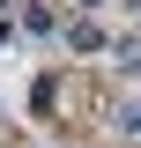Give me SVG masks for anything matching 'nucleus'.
I'll return each mask as SVG.
<instances>
[{"instance_id":"obj_1","label":"nucleus","mask_w":141,"mask_h":148,"mask_svg":"<svg viewBox=\"0 0 141 148\" xmlns=\"http://www.w3.org/2000/svg\"><path fill=\"white\" fill-rule=\"evenodd\" d=\"M82 8H97V0H82Z\"/></svg>"}]
</instances>
